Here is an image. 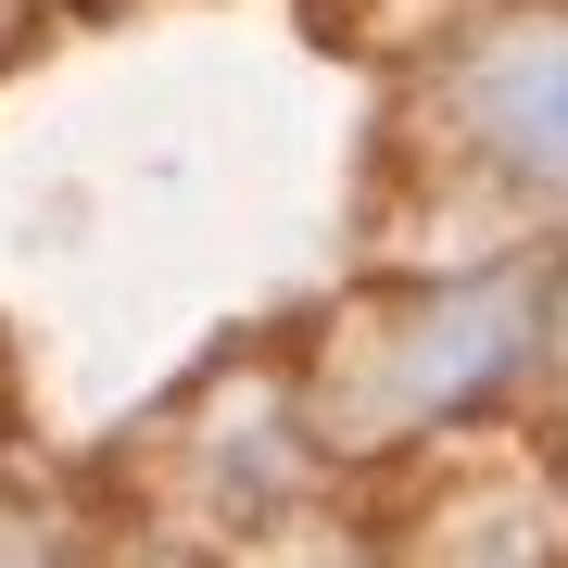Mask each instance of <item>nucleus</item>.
Masks as SVG:
<instances>
[{
    "mask_svg": "<svg viewBox=\"0 0 568 568\" xmlns=\"http://www.w3.org/2000/svg\"><path fill=\"white\" fill-rule=\"evenodd\" d=\"M544 304H556V265H480L467 291L405 304V328L366 354L379 366L366 429H429V417L480 405L493 379H518V354H544Z\"/></svg>",
    "mask_w": 568,
    "mask_h": 568,
    "instance_id": "1",
    "label": "nucleus"
},
{
    "mask_svg": "<svg viewBox=\"0 0 568 568\" xmlns=\"http://www.w3.org/2000/svg\"><path fill=\"white\" fill-rule=\"evenodd\" d=\"M455 126L480 164H506L530 190H568V13H530V26H493L480 51L455 63Z\"/></svg>",
    "mask_w": 568,
    "mask_h": 568,
    "instance_id": "2",
    "label": "nucleus"
},
{
    "mask_svg": "<svg viewBox=\"0 0 568 568\" xmlns=\"http://www.w3.org/2000/svg\"><path fill=\"white\" fill-rule=\"evenodd\" d=\"M39 544H51V530H39V518H0V568H51Z\"/></svg>",
    "mask_w": 568,
    "mask_h": 568,
    "instance_id": "3",
    "label": "nucleus"
},
{
    "mask_svg": "<svg viewBox=\"0 0 568 568\" xmlns=\"http://www.w3.org/2000/svg\"><path fill=\"white\" fill-rule=\"evenodd\" d=\"M544 354H556V379H568V278H556V304H544Z\"/></svg>",
    "mask_w": 568,
    "mask_h": 568,
    "instance_id": "4",
    "label": "nucleus"
}]
</instances>
